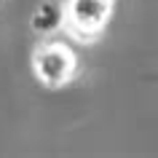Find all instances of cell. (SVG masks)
Wrapping results in <instances>:
<instances>
[{
	"instance_id": "6da1fadb",
	"label": "cell",
	"mask_w": 158,
	"mask_h": 158,
	"mask_svg": "<svg viewBox=\"0 0 158 158\" xmlns=\"http://www.w3.org/2000/svg\"><path fill=\"white\" fill-rule=\"evenodd\" d=\"M30 67H32L35 81L48 89V91H59L70 86L81 73V59L75 54V48L64 38L59 35H48V38H40L32 48V56H30Z\"/></svg>"
},
{
	"instance_id": "7a4b0ae2",
	"label": "cell",
	"mask_w": 158,
	"mask_h": 158,
	"mask_svg": "<svg viewBox=\"0 0 158 158\" xmlns=\"http://www.w3.org/2000/svg\"><path fill=\"white\" fill-rule=\"evenodd\" d=\"M115 0H62V35L91 46L113 22Z\"/></svg>"
},
{
	"instance_id": "3957f363",
	"label": "cell",
	"mask_w": 158,
	"mask_h": 158,
	"mask_svg": "<svg viewBox=\"0 0 158 158\" xmlns=\"http://www.w3.org/2000/svg\"><path fill=\"white\" fill-rule=\"evenodd\" d=\"M30 30L40 38L62 35V3L56 0H43L30 16Z\"/></svg>"
}]
</instances>
